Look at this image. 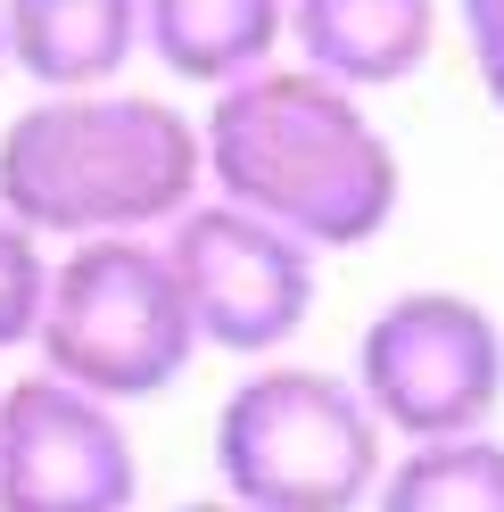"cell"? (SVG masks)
I'll list each match as a JSON object with an SVG mask.
<instances>
[{
  "mask_svg": "<svg viewBox=\"0 0 504 512\" xmlns=\"http://www.w3.org/2000/svg\"><path fill=\"white\" fill-rule=\"evenodd\" d=\"M0 75H17L9 67V0H0Z\"/></svg>",
  "mask_w": 504,
  "mask_h": 512,
  "instance_id": "cell-15",
  "label": "cell"
},
{
  "mask_svg": "<svg viewBox=\"0 0 504 512\" xmlns=\"http://www.w3.org/2000/svg\"><path fill=\"white\" fill-rule=\"evenodd\" d=\"M166 256H174L182 298H191L199 339L215 356L273 364V356H290V339L314 323V290H323L314 265H323V248H306L298 232H281V223L215 199V190L166 232Z\"/></svg>",
  "mask_w": 504,
  "mask_h": 512,
  "instance_id": "cell-6",
  "label": "cell"
},
{
  "mask_svg": "<svg viewBox=\"0 0 504 512\" xmlns=\"http://www.w3.org/2000/svg\"><path fill=\"white\" fill-rule=\"evenodd\" d=\"M356 389L397 446L471 438L504 405V323L471 290H397L356 331Z\"/></svg>",
  "mask_w": 504,
  "mask_h": 512,
  "instance_id": "cell-5",
  "label": "cell"
},
{
  "mask_svg": "<svg viewBox=\"0 0 504 512\" xmlns=\"http://www.w3.org/2000/svg\"><path fill=\"white\" fill-rule=\"evenodd\" d=\"M50 281H58V256L34 223H17L0 207V356L17 347H42V314H50Z\"/></svg>",
  "mask_w": 504,
  "mask_h": 512,
  "instance_id": "cell-12",
  "label": "cell"
},
{
  "mask_svg": "<svg viewBox=\"0 0 504 512\" xmlns=\"http://www.w3.org/2000/svg\"><path fill=\"white\" fill-rule=\"evenodd\" d=\"M438 17L447 0H290V50L348 91H389L430 67Z\"/></svg>",
  "mask_w": 504,
  "mask_h": 512,
  "instance_id": "cell-8",
  "label": "cell"
},
{
  "mask_svg": "<svg viewBox=\"0 0 504 512\" xmlns=\"http://www.w3.org/2000/svg\"><path fill=\"white\" fill-rule=\"evenodd\" d=\"M149 58V0H9V67L34 91H108Z\"/></svg>",
  "mask_w": 504,
  "mask_h": 512,
  "instance_id": "cell-9",
  "label": "cell"
},
{
  "mask_svg": "<svg viewBox=\"0 0 504 512\" xmlns=\"http://www.w3.org/2000/svg\"><path fill=\"white\" fill-rule=\"evenodd\" d=\"M290 0H149V58L191 91H232L281 67Z\"/></svg>",
  "mask_w": 504,
  "mask_h": 512,
  "instance_id": "cell-10",
  "label": "cell"
},
{
  "mask_svg": "<svg viewBox=\"0 0 504 512\" xmlns=\"http://www.w3.org/2000/svg\"><path fill=\"white\" fill-rule=\"evenodd\" d=\"M174 512H248V504H232V496H191V504H174Z\"/></svg>",
  "mask_w": 504,
  "mask_h": 512,
  "instance_id": "cell-14",
  "label": "cell"
},
{
  "mask_svg": "<svg viewBox=\"0 0 504 512\" xmlns=\"http://www.w3.org/2000/svg\"><path fill=\"white\" fill-rule=\"evenodd\" d=\"M207 199V124L133 83L34 91L0 133V207L42 240H157Z\"/></svg>",
  "mask_w": 504,
  "mask_h": 512,
  "instance_id": "cell-2",
  "label": "cell"
},
{
  "mask_svg": "<svg viewBox=\"0 0 504 512\" xmlns=\"http://www.w3.org/2000/svg\"><path fill=\"white\" fill-rule=\"evenodd\" d=\"M372 512H504V438L471 430V438L397 446Z\"/></svg>",
  "mask_w": 504,
  "mask_h": 512,
  "instance_id": "cell-11",
  "label": "cell"
},
{
  "mask_svg": "<svg viewBox=\"0 0 504 512\" xmlns=\"http://www.w3.org/2000/svg\"><path fill=\"white\" fill-rule=\"evenodd\" d=\"M389 463V422L356 372L273 356L215 405V496L248 512H372Z\"/></svg>",
  "mask_w": 504,
  "mask_h": 512,
  "instance_id": "cell-3",
  "label": "cell"
},
{
  "mask_svg": "<svg viewBox=\"0 0 504 512\" xmlns=\"http://www.w3.org/2000/svg\"><path fill=\"white\" fill-rule=\"evenodd\" d=\"M207 190L298 232L306 248H372L405 207V166L364 91L281 58L207 100Z\"/></svg>",
  "mask_w": 504,
  "mask_h": 512,
  "instance_id": "cell-1",
  "label": "cell"
},
{
  "mask_svg": "<svg viewBox=\"0 0 504 512\" xmlns=\"http://www.w3.org/2000/svg\"><path fill=\"white\" fill-rule=\"evenodd\" d=\"M141 446L124 405L58 372H17L0 389V512H133Z\"/></svg>",
  "mask_w": 504,
  "mask_h": 512,
  "instance_id": "cell-7",
  "label": "cell"
},
{
  "mask_svg": "<svg viewBox=\"0 0 504 512\" xmlns=\"http://www.w3.org/2000/svg\"><path fill=\"white\" fill-rule=\"evenodd\" d=\"M455 25H463V50H471V75H480L488 108L504 116V0H447Z\"/></svg>",
  "mask_w": 504,
  "mask_h": 512,
  "instance_id": "cell-13",
  "label": "cell"
},
{
  "mask_svg": "<svg viewBox=\"0 0 504 512\" xmlns=\"http://www.w3.org/2000/svg\"><path fill=\"white\" fill-rule=\"evenodd\" d=\"M42 372L75 380V389L108 405L166 397L182 372L207 356L199 314L182 298V273L157 240H75L58 248L50 314H42Z\"/></svg>",
  "mask_w": 504,
  "mask_h": 512,
  "instance_id": "cell-4",
  "label": "cell"
}]
</instances>
